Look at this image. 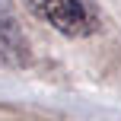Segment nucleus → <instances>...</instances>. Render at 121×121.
Wrapping results in <instances>:
<instances>
[{
  "mask_svg": "<svg viewBox=\"0 0 121 121\" xmlns=\"http://www.w3.org/2000/svg\"><path fill=\"white\" fill-rule=\"evenodd\" d=\"M32 13L38 19H45L48 26H54L60 35H89L96 32V16L83 0H26Z\"/></svg>",
  "mask_w": 121,
  "mask_h": 121,
  "instance_id": "nucleus-1",
  "label": "nucleus"
},
{
  "mask_svg": "<svg viewBox=\"0 0 121 121\" xmlns=\"http://www.w3.org/2000/svg\"><path fill=\"white\" fill-rule=\"evenodd\" d=\"M26 57H29L26 54V38L19 35V29L13 26V19L0 13V60H6V64H22Z\"/></svg>",
  "mask_w": 121,
  "mask_h": 121,
  "instance_id": "nucleus-2",
  "label": "nucleus"
}]
</instances>
